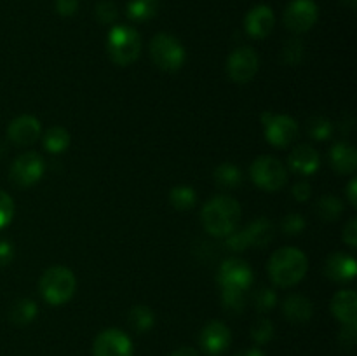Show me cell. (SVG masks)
Returning a JSON list of instances; mask_svg holds the SVG:
<instances>
[{"label":"cell","mask_w":357,"mask_h":356,"mask_svg":"<svg viewBox=\"0 0 357 356\" xmlns=\"http://www.w3.org/2000/svg\"><path fill=\"white\" fill-rule=\"evenodd\" d=\"M201 218L202 225L209 234L225 237L239 225L241 205L232 195H216L206 202L201 212Z\"/></svg>","instance_id":"cell-1"},{"label":"cell","mask_w":357,"mask_h":356,"mask_svg":"<svg viewBox=\"0 0 357 356\" xmlns=\"http://www.w3.org/2000/svg\"><path fill=\"white\" fill-rule=\"evenodd\" d=\"M307 269V255L295 246L279 248L268 260V276L278 286H295L305 278Z\"/></svg>","instance_id":"cell-2"},{"label":"cell","mask_w":357,"mask_h":356,"mask_svg":"<svg viewBox=\"0 0 357 356\" xmlns=\"http://www.w3.org/2000/svg\"><path fill=\"white\" fill-rule=\"evenodd\" d=\"M107 52L112 61L119 66H128L139 58L142 37L128 24H117L108 31Z\"/></svg>","instance_id":"cell-3"},{"label":"cell","mask_w":357,"mask_h":356,"mask_svg":"<svg viewBox=\"0 0 357 356\" xmlns=\"http://www.w3.org/2000/svg\"><path fill=\"white\" fill-rule=\"evenodd\" d=\"M38 286H40V293L45 302L51 306H61L68 302L75 293L77 279L68 267L54 265L42 274Z\"/></svg>","instance_id":"cell-4"},{"label":"cell","mask_w":357,"mask_h":356,"mask_svg":"<svg viewBox=\"0 0 357 356\" xmlns=\"http://www.w3.org/2000/svg\"><path fill=\"white\" fill-rule=\"evenodd\" d=\"M152 61L164 72H178L185 63V49L176 37L157 34L150 42Z\"/></svg>","instance_id":"cell-5"},{"label":"cell","mask_w":357,"mask_h":356,"mask_svg":"<svg viewBox=\"0 0 357 356\" xmlns=\"http://www.w3.org/2000/svg\"><path fill=\"white\" fill-rule=\"evenodd\" d=\"M251 180L255 185L267 192L281 191L288 181V173H286L284 164L272 156H261L253 161L251 164Z\"/></svg>","instance_id":"cell-6"},{"label":"cell","mask_w":357,"mask_h":356,"mask_svg":"<svg viewBox=\"0 0 357 356\" xmlns=\"http://www.w3.org/2000/svg\"><path fill=\"white\" fill-rule=\"evenodd\" d=\"M261 122L265 128V138L271 145L288 147L298 136V124L293 117L284 114H272V112H265L261 115Z\"/></svg>","instance_id":"cell-7"},{"label":"cell","mask_w":357,"mask_h":356,"mask_svg":"<svg viewBox=\"0 0 357 356\" xmlns=\"http://www.w3.org/2000/svg\"><path fill=\"white\" fill-rule=\"evenodd\" d=\"M45 170L44 159L37 152H24L20 157H16L10 166L9 177L10 181L17 187H30L37 184L42 178Z\"/></svg>","instance_id":"cell-8"},{"label":"cell","mask_w":357,"mask_h":356,"mask_svg":"<svg viewBox=\"0 0 357 356\" xmlns=\"http://www.w3.org/2000/svg\"><path fill=\"white\" fill-rule=\"evenodd\" d=\"M319 7L314 0H293L284 10V24L293 34H305L316 24Z\"/></svg>","instance_id":"cell-9"},{"label":"cell","mask_w":357,"mask_h":356,"mask_svg":"<svg viewBox=\"0 0 357 356\" xmlns=\"http://www.w3.org/2000/svg\"><path fill=\"white\" fill-rule=\"evenodd\" d=\"M258 54L253 47H237L236 51L230 52L227 59V73L230 79L237 84H246L257 75L258 72Z\"/></svg>","instance_id":"cell-10"},{"label":"cell","mask_w":357,"mask_h":356,"mask_svg":"<svg viewBox=\"0 0 357 356\" xmlns=\"http://www.w3.org/2000/svg\"><path fill=\"white\" fill-rule=\"evenodd\" d=\"M218 283L222 290H236L246 292L253 283V271L241 258H229L220 265Z\"/></svg>","instance_id":"cell-11"},{"label":"cell","mask_w":357,"mask_h":356,"mask_svg":"<svg viewBox=\"0 0 357 356\" xmlns=\"http://www.w3.org/2000/svg\"><path fill=\"white\" fill-rule=\"evenodd\" d=\"M93 356H132V342L119 328H107L93 344Z\"/></svg>","instance_id":"cell-12"},{"label":"cell","mask_w":357,"mask_h":356,"mask_svg":"<svg viewBox=\"0 0 357 356\" xmlns=\"http://www.w3.org/2000/svg\"><path fill=\"white\" fill-rule=\"evenodd\" d=\"M230 341H232V334L230 328L222 321H211L206 325L201 332V348L202 351L208 353L209 356H218L229 349Z\"/></svg>","instance_id":"cell-13"},{"label":"cell","mask_w":357,"mask_h":356,"mask_svg":"<svg viewBox=\"0 0 357 356\" xmlns=\"http://www.w3.org/2000/svg\"><path fill=\"white\" fill-rule=\"evenodd\" d=\"M40 121L33 115H20L7 128V136L20 147H28L40 138Z\"/></svg>","instance_id":"cell-14"},{"label":"cell","mask_w":357,"mask_h":356,"mask_svg":"<svg viewBox=\"0 0 357 356\" xmlns=\"http://www.w3.org/2000/svg\"><path fill=\"white\" fill-rule=\"evenodd\" d=\"M275 16L268 6H257L244 17L246 34L253 38H265L274 30Z\"/></svg>","instance_id":"cell-15"},{"label":"cell","mask_w":357,"mask_h":356,"mask_svg":"<svg viewBox=\"0 0 357 356\" xmlns=\"http://www.w3.org/2000/svg\"><path fill=\"white\" fill-rule=\"evenodd\" d=\"M319 154L312 149L310 145H298L293 149L288 156V166L291 168L295 173L300 175H309L316 173L319 170Z\"/></svg>","instance_id":"cell-16"},{"label":"cell","mask_w":357,"mask_h":356,"mask_svg":"<svg viewBox=\"0 0 357 356\" xmlns=\"http://www.w3.org/2000/svg\"><path fill=\"white\" fill-rule=\"evenodd\" d=\"M356 258L347 253H333L328 257L326 265H324V272L330 279L338 283L351 281L356 278Z\"/></svg>","instance_id":"cell-17"},{"label":"cell","mask_w":357,"mask_h":356,"mask_svg":"<svg viewBox=\"0 0 357 356\" xmlns=\"http://www.w3.org/2000/svg\"><path fill=\"white\" fill-rule=\"evenodd\" d=\"M331 313L342 325H356L357 295L354 290H340L331 300Z\"/></svg>","instance_id":"cell-18"},{"label":"cell","mask_w":357,"mask_h":356,"mask_svg":"<svg viewBox=\"0 0 357 356\" xmlns=\"http://www.w3.org/2000/svg\"><path fill=\"white\" fill-rule=\"evenodd\" d=\"M330 163L337 173L351 175L357 168V152L352 145L340 142L330 150Z\"/></svg>","instance_id":"cell-19"},{"label":"cell","mask_w":357,"mask_h":356,"mask_svg":"<svg viewBox=\"0 0 357 356\" xmlns=\"http://www.w3.org/2000/svg\"><path fill=\"white\" fill-rule=\"evenodd\" d=\"M282 313H284L286 320L291 321V323H307L312 318L314 307L307 297L295 293V295H289L284 300Z\"/></svg>","instance_id":"cell-20"},{"label":"cell","mask_w":357,"mask_h":356,"mask_svg":"<svg viewBox=\"0 0 357 356\" xmlns=\"http://www.w3.org/2000/svg\"><path fill=\"white\" fill-rule=\"evenodd\" d=\"M250 246L265 248L274 239V223L268 218H257L244 229Z\"/></svg>","instance_id":"cell-21"},{"label":"cell","mask_w":357,"mask_h":356,"mask_svg":"<svg viewBox=\"0 0 357 356\" xmlns=\"http://www.w3.org/2000/svg\"><path fill=\"white\" fill-rule=\"evenodd\" d=\"M159 10V0H129L128 17L136 23L152 20Z\"/></svg>","instance_id":"cell-22"},{"label":"cell","mask_w":357,"mask_h":356,"mask_svg":"<svg viewBox=\"0 0 357 356\" xmlns=\"http://www.w3.org/2000/svg\"><path fill=\"white\" fill-rule=\"evenodd\" d=\"M38 313L37 304L31 299H20L14 302V306L10 307V321H14L16 325H28L35 320Z\"/></svg>","instance_id":"cell-23"},{"label":"cell","mask_w":357,"mask_h":356,"mask_svg":"<svg viewBox=\"0 0 357 356\" xmlns=\"http://www.w3.org/2000/svg\"><path fill=\"white\" fill-rule=\"evenodd\" d=\"M215 181L222 188H236L243 181V175L236 164L223 163L215 170Z\"/></svg>","instance_id":"cell-24"},{"label":"cell","mask_w":357,"mask_h":356,"mask_svg":"<svg viewBox=\"0 0 357 356\" xmlns=\"http://www.w3.org/2000/svg\"><path fill=\"white\" fill-rule=\"evenodd\" d=\"M153 321H155V318H153L152 309L143 306V304H138V306L131 307V311H129V325H131L138 334L149 332L150 328L153 327Z\"/></svg>","instance_id":"cell-25"},{"label":"cell","mask_w":357,"mask_h":356,"mask_svg":"<svg viewBox=\"0 0 357 356\" xmlns=\"http://www.w3.org/2000/svg\"><path fill=\"white\" fill-rule=\"evenodd\" d=\"M342 212H344V206H342L340 199L335 198V195H323L317 201L316 213L324 222H335L342 215Z\"/></svg>","instance_id":"cell-26"},{"label":"cell","mask_w":357,"mask_h":356,"mask_svg":"<svg viewBox=\"0 0 357 356\" xmlns=\"http://www.w3.org/2000/svg\"><path fill=\"white\" fill-rule=\"evenodd\" d=\"M70 135L65 128H51L44 135V147L51 154H61L68 149Z\"/></svg>","instance_id":"cell-27"},{"label":"cell","mask_w":357,"mask_h":356,"mask_svg":"<svg viewBox=\"0 0 357 356\" xmlns=\"http://www.w3.org/2000/svg\"><path fill=\"white\" fill-rule=\"evenodd\" d=\"M171 205L174 206L180 212H187V209H192L197 202V194L192 187H187V185H180V187H174L169 194Z\"/></svg>","instance_id":"cell-28"},{"label":"cell","mask_w":357,"mask_h":356,"mask_svg":"<svg viewBox=\"0 0 357 356\" xmlns=\"http://www.w3.org/2000/svg\"><path fill=\"white\" fill-rule=\"evenodd\" d=\"M307 131H309V135L314 140H328L333 135V124H331L330 119L317 115V117L309 119V122H307Z\"/></svg>","instance_id":"cell-29"},{"label":"cell","mask_w":357,"mask_h":356,"mask_svg":"<svg viewBox=\"0 0 357 356\" xmlns=\"http://www.w3.org/2000/svg\"><path fill=\"white\" fill-rule=\"evenodd\" d=\"M251 337L257 344H267L274 337V325L268 318H260L257 323L251 327Z\"/></svg>","instance_id":"cell-30"},{"label":"cell","mask_w":357,"mask_h":356,"mask_svg":"<svg viewBox=\"0 0 357 356\" xmlns=\"http://www.w3.org/2000/svg\"><path fill=\"white\" fill-rule=\"evenodd\" d=\"M303 52H305V47H303L302 42L296 40V38L288 40L282 49V61L286 65H298L303 59Z\"/></svg>","instance_id":"cell-31"},{"label":"cell","mask_w":357,"mask_h":356,"mask_svg":"<svg viewBox=\"0 0 357 356\" xmlns=\"http://www.w3.org/2000/svg\"><path fill=\"white\" fill-rule=\"evenodd\" d=\"M275 304H278V295L274 293V290L264 286V288H260L255 293V306L261 313H267V311L274 309Z\"/></svg>","instance_id":"cell-32"},{"label":"cell","mask_w":357,"mask_h":356,"mask_svg":"<svg viewBox=\"0 0 357 356\" xmlns=\"http://www.w3.org/2000/svg\"><path fill=\"white\" fill-rule=\"evenodd\" d=\"M223 307L229 313H241L244 309V292H236V290H222Z\"/></svg>","instance_id":"cell-33"},{"label":"cell","mask_w":357,"mask_h":356,"mask_svg":"<svg viewBox=\"0 0 357 356\" xmlns=\"http://www.w3.org/2000/svg\"><path fill=\"white\" fill-rule=\"evenodd\" d=\"M14 216V201L7 192L0 191V229L9 225Z\"/></svg>","instance_id":"cell-34"},{"label":"cell","mask_w":357,"mask_h":356,"mask_svg":"<svg viewBox=\"0 0 357 356\" xmlns=\"http://www.w3.org/2000/svg\"><path fill=\"white\" fill-rule=\"evenodd\" d=\"M303 229H305V218L302 215H298V213H289L282 220V232L288 234V236H296Z\"/></svg>","instance_id":"cell-35"},{"label":"cell","mask_w":357,"mask_h":356,"mask_svg":"<svg viewBox=\"0 0 357 356\" xmlns=\"http://www.w3.org/2000/svg\"><path fill=\"white\" fill-rule=\"evenodd\" d=\"M96 17L100 23L110 24L114 23L115 17H117V7H115L114 2H101L100 6L96 7Z\"/></svg>","instance_id":"cell-36"},{"label":"cell","mask_w":357,"mask_h":356,"mask_svg":"<svg viewBox=\"0 0 357 356\" xmlns=\"http://www.w3.org/2000/svg\"><path fill=\"white\" fill-rule=\"evenodd\" d=\"M227 237V246L230 248V250H236V251H241L244 250L246 246H250V243H248V237H246V232L243 230H234V232H230Z\"/></svg>","instance_id":"cell-37"},{"label":"cell","mask_w":357,"mask_h":356,"mask_svg":"<svg viewBox=\"0 0 357 356\" xmlns=\"http://www.w3.org/2000/svg\"><path fill=\"white\" fill-rule=\"evenodd\" d=\"M291 192L296 201H307L310 198V194H312V187H310V184L307 180H300L293 185Z\"/></svg>","instance_id":"cell-38"},{"label":"cell","mask_w":357,"mask_h":356,"mask_svg":"<svg viewBox=\"0 0 357 356\" xmlns=\"http://www.w3.org/2000/svg\"><path fill=\"white\" fill-rule=\"evenodd\" d=\"M342 237H344V241L351 248L357 246V220L356 218H351L347 223H345Z\"/></svg>","instance_id":"cell-39"},{"label":"cell","mask_w":357,"mask_h":356,"mask_svg":"<svg viewBox=\"0 0 357 356\" xmlns=\"http://www.w3.org/2000/svg\"><path fill=\"white\" fill-rule=\"evenodd\" d=\"M342 344L352 348L356 344V325H344L340 332Z\"/></svg>","instance_id":"cell-40"},{"label":"cell","mask_w":357,"mask_h":356,"mask_svg":"<svg viewBox=\"0 0 357 356\" xmlns=\"http://www.w3.org/2000/svg\"><path fill=\"white\" fill-rule=\"evenodd\" d=\"M77 0H56V10L61 16H72L77 10Z\"/></svg>","instance_id":"cell-41"},{"label":"cell","mask_w":357,"mask_h":356,"mask_svg":"<svg viewBox=\"0 0 357 356\" xmlns=\"http://www.w3.org/2000/svg\"><path fill=\"white\" fill-rule=\"evenodd\" d=\"M13 258V246L7 241H0V264H7Z\"/></svg>","instance_id":"cell-42"},{"label":"cell","mask_w":357,"mask_h":356,"mask_svg":"<svg viewBox=\"0 0 357 356\" xmlns=\"http://www.w3.org/2000/svg\"><path fill=\"white\" fill-rule=\"evenodd\" d=\"M347 198H349V201H351V205L356 208V205H357V180L356 178H352L351 184H349Z\"/></svg>","instance_id":"cell-43"},{"label":"cell","mask_w":357,"mask_h":356,"mask_svg":"<svg viewBox=\"0 0 357 356\" xmlns=\"http://www.w3.org/2000/svg\"><path fill=\"white\" fill-rule=\"evenodd\" d=\"M171 356H201L194 348H180L176 351H173Z\"/></svg>","instance_id":"cell-44"},{"label":"cell","mask_w":357,"mask_h":356,"mask_svg":"<svg viewBox=\"0 0 357 356\" xmlns=\"http://www.w3.org/2000/svg\"><path fill=\"white\" fill-rule=\"evenodd\" d=\"M236 356H265V353L258 348H251V349H243V351L236 353Z\"/></svg>","instance_id":"cell-45"},{"label":"cell","mask_w":357,"mask_h":356,"mask_svg":"<svg viewBox=\"0 0 357 356\" xmlns=\"http://www.w3.org/2000/svg\"><path fill=\"white\" fill-rule=\"evenodd\" d=\"M342 2H344L347 7H351V9H354L357 0H342Z\"/></svg>","instance_id":"cell-46"}]
</instances>
